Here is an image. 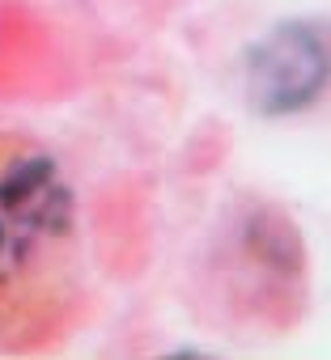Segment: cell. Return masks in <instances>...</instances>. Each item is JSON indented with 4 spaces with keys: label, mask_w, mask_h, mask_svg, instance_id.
<instances>
[{
    "label": "cell",
    "mask_w": 331,
    "mask_h": 360,
    "mask_svg": "<svg viewBox=\"0 0 331 360\" xmlns=\"http://www.w3.org/2000/svg\"><path fill=\"white\" fill-rule=\"evenodd\" d=\"M255 94L268 106H301L331 77V47L310 30H285L255 64Z\"/></svg>",
    "instance_id": "obj_2"
},
{
    "label": "cell",
    "mask_w": 331,
    "mask_h": 360,
    "mask_svg": "<svg viewBox=\"0 0 331 360\" xmlns=\"http://www.w3.org/2000/svg\"><path fill=\"white\" fill-rule=\"evenodd\" d=\"M94 314L85 204L64 161L0 131V352L73 339Z\"/></svg>",
    "instance_id": "obj_1"
}]
</instances>
